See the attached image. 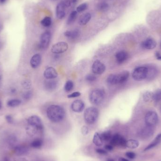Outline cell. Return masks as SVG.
<instances>
[{
	"mask_svg": "<svg viewBox=\"0 0 161 161\" xmlns=\"http://www.w3.org/2000/svg\"><path fill=\"white\" fill-rule=\"evenodd\" d=\"M47 116L51 122L58 123L65 118L66 113L63 108L58 105H51L47 110Z\"/></svg>",
	"mask_w": 161,
	"mask_h": 161,
	"instance_id": "1",
	"label": "cell"
},
{
	"mask_svg": "<svg viewBox=\"0 0 161 161\" xmlns=\"http://www.w3.org/2000/svg\"><path fill=\"white\" fill-rule=\"evenodd\" d=\"M99 116L98 109L94 107L88 108L84 113V118L87 123L92 124L98 120Z\"/></svg>",
	"mask_w": 161,
	"mask_h": 161,
	"instance_id": "2",
	"label": "cell"
},
{
	"mask_svg": "<svg viewBox=\"0 0 161 161\" xmlns=\"http://www.w3.org/2000/svg\"><path fill=\"white\" fill-rule=\"evenodd\" d=\"M105 95V92L102 90L96 89L90 93L89 95V99L92 104L99 105L103 101Z\"/></svg>",
	"mask_w": 161,
	"mask_h": 161,
	"instance_id": "3",
	"label": "cell"
},
{
	"mask_svg": "<svg viewBox=\"0 0 161 161\" xmlns=\"http://www.w3.org/2000/svg\"><path fill=\"white\" fill-rule=\"evenodd\" d=\"M148 73V69L146 66H140L135 69L132 73V76L134 80L137 81L147 79Z\"/></svg>",
	"mask_w": 161,
	"mask_h": 161,
	"instance_id": "4",
	"label": "cell"
},
{
	"mask_svg": "<svg viewBox=\"0 0 161 161\" xmlns=\"http://www.w3.org/2000/svg\"><path fill=\"white\" fill-rule=\"evenodd\" d=\"M145 123L146 125L155 127L158 121V116L155 112L149 111L145 116Z\"/></svg>",
	"mask_w": 161,
	"mask_h": 161,
	"instance_id": "5",
	"label": "cell"
},
{
	"mask_svg": "<svg viewBox=\"0 0 161 161\" xmlns=\"http://www.w3.org/2000/svg\"><path fill=\"white\" fill-rule=\"evenodd\" d=\"M69 48L67 43L65 42H59L52 46L51 51L54 54H60L66 52Z\"/></svg>",
	"mask_w": 161,
	"mask_h": 161,
	"instance_id": "6",
	"label": "cell"
},
{
	"mask_svg": "<svg viewBox=\"0 0 161 161\" xmlns=\"http://www.w3.org/2000/svg\"><path fill=\"white\" fill-rule=\"evenodd\" d=\"M126 141L123 136L119 134H116L110 140L111 144L112 146H121L122 147H126Z\"/></svg>",
	"mask_w": 161,
	"mask_h": 161,
	"instance_id": "7",
	"label": "cell"
},
{
	"mask_svg": "<svg viewBox=\"0 0 161 161\" xmlns=\"http://www.w3.org/2000/svg\"><path fill=\"white\" fill-rule=\"evenodd\" d=\"M27 123L28 125L33 126L37 128L39 130H41L43 128L42 120L38 116H32L30 117L27 120Z\"/></svg>",
	"mask_w": 161,
	"mask_h": 161,
	"instance_id": "8",
	"label": "cell"
},
{
	"mask_svg": "<svg viewBox=\"0 0 161 161\" xmlns=\"http://www.w3.org/2000/svg\"><path fill=\"white\" fill-rule=\"evenodd\" d=\"M154 132L153 127L146 125L141 129L139 132V135L141 138L146 140L151 138L153 135Z\"/></svg>",
	"mask_w": 161,
	"mask_h": 161,
	"instance_id": "9",
	"label": "cell"
},
{
	"mask_svg": "<svg viewBox=\"0 0 161 161\" xmlns=\"http://www.w3.org/2000/svg\"><path fill=\"white\" fill-rule=\"evenodd\" d=\"M51 39V34L50 32L46 31L43 33L41 35V38H40V46L41 48L43 49L47 48L50 44Z\"/></svg>",
	"mask_w": 161,
	"mask_h": 161,
	"instance_id": "10",
	"label": "cell"
},
{
	"mask_svg": "<svg viewBox=\"0 0 161 161\" xmlns=\"http://www.w3.org/2000/svg\"><path fill=\"white\" fill-rule=\"evenodd\" d=\"M106 66L104 64L99 60L94 61L92 66V70L96 75H101L105 72Z\"/></svg>",
	"mask_w": 161,
	"mask_h": 161,
	"instance_id": "11",
	"label": "cell"
},
{
	"mask_svg": "<svg viewBox=\"0 0 161 161\" xmlns=\"http://www.w3.org/2000/svg\"><path fill=\"white\" fill-rule=\"evenodd\" d=\"M66 8L64 1H61L56 7V14L57 18L58 19H63L65 17L66 13L65 9Z\"/></svg>",
	"mask_w": 161,
	"mask_h": 161,
	"instance_id": "12",
	"label": "cell"
},
{
	"mask_svg": "<svg viewBox=\"0 0 161 161\" xmlns=\"http://www.w3.org/2000/svg\"><path fill=\"white\" fill-rule=\"evenodd\" d=\"M129 73L128 71L122 72L115 76V83L117 84H122L125 82L129 77Z\"/></svg>",
	"mask_w": 161,
	"mask_h": 161,
	"instance_id": "13",
	"label": "cell"
},
{
	"mask_svg": "<svg viewBox=\"0 0 161 161\" xmlns=\"http://www.w3.org/2000/svg\"><path fill=\"white\" fill-rule=\"evenodd\" d=\"M84 103L81 100H75L71 105V108L72 110L76 113L82 112L84 109Z\"/></svg>",
	"mask_w": 161,
	"mask_h": 161,
	"instance_id": "14",
	"label": "cell"
},
{
	"mask_svg": "<svg viewBox=\"0 0 161 161\" xmlns=\"http://www.w3.org/2000/svg\"><path fill=\"white\" fill-rule=\"evenodd\" d=\"M141 46L143 48L147 50H152L155 48L156 46V42L152 38H147L141 43Z\"/></svg>",
	"mask_w": 161,
	"mask_h": 161,
	"instance_id": "15",
	"label": "cell"
},
{
	"mask_svg": "<svg viewBox=\"0 0 161 161\" xmlns=\"http://www.w3.org/2000/svg\"><path fill=\"white\" fill-rule=\"evenodd\" d=\"M44 76L47 79H53L58 76V73L53 67L47 68L44 72Z\"/></svg>",
	"mask_w": 161,
	"mask_h": 161,
	"instance_id": "16",
	"label": "cell"
},
{
	"mask_svg": "<svg viewBox=\"0 0 161 161\" xmlns=\"http://www.w3.org/2000/svg\"><path fill=\"white\" fill-rule=\"evenodd\" d=\"M14 152L17 156H23L29 153V149L25 146H18L14 148Z\"/></svg>",
	"mask_w": 161,
	"mask_h": 161,
	"instance_id": "17",
	"label": "cell"
},
{
	"mask_svg": "<svg viewBox=\"0 0 161 161\" xmlns=\"http://www.w3.org/2000/svg\"><path fill=\"white\" fill-rule=\"evenodd\" d=\"M42 61V57L39 54L34 55L31 59V66L33 69H36L39 66Z\"/></svg>",
	"mask_w": 161,
	"mask_h": 161,
	"instance_id": "18",
	"label": "cell"
},
{
	"mask_svg": "<svg viewBox=\"0 0 161 161\" xmlns=\"http://www.w3.org/2000/svg\"><path fill=\"white\" fill-rule=\"evenodd\" d=\"M116 58L118 63H123V62L127 60L128 58V54L125 51H120L116 54Z\"/></svg>",
	"mask_w": 161,
	"mask_h": 161,
	"instance_id": "19",
	"label": "cell"
},
{
	"mask_svg": "<svg viewBox=\"0 0 161 161\" xmlns=\"http://www.w3.org/2000/svg\"><path fill=\"white\" fill-rule=\"evenodd\" d=\"M161 141V133L157 135L156 137L155 138V140L151 142V143L149 144L147 147L145 149L144 151H148L149 150L152 149L153 147H156L157 145L160 143Z\"/></svg>",
	"mask_w": 161,
	"mask_h": 161,
	"instance_id": "20",
	"label": "cell"
},
{
	"mask_svg": "<svg viewBox=\"0 0 161 161\" xmlns=\"http://www.w3.org/2000/svg\"><path fill=\"white\" fill-rule=\"evenodd\" d=\"M91 18V14L89 13H86L82 15L79 19L78 23L81 25H86Z\"/></svg>",
	"mask_w": 161,
	"mask_h": 161,
	"instance_id": "21",
	"label": "cell"
},
{
	"mask_svg": "<svg viewBox=\"0 0 161 161\" xmlns=\"http://www.w3.org/2000/svg\"><path fill=\"white\" fill-rule=\"evenodd\" d=\"M80 31L78 29H75L73 31H67L64 33V35L67 38L73 39L77 38L80 35Z\"/></svg>",
	"mask_w": 161,
	"mask_h": 161,
	"instance_id": "22",
	"label": "cell"
},
{
	"mask_svg": "<svg viewBox=\"0 0 161 161\" xmlns=\"http://www.w3.org/2000/svg\"><path fill=\"white\" fill-rule=\"evenodd\" d=\"M57 82L55 80H48L45 83L46 89L49 91L54 90L57 87Z\"/></svg>",
	"mask_w": 161,
	"mask_h": 161,
	"instance_id": "23",
	"label": "cell"
},
{
	"mask_svg": "<svg viewBox=\"0 0 161 161\" xmlns=\"http://www.w3.org/2000/svg\"><path fill=\"white\" fill-rule=\"evenodd\" d=\"M103 140L102 139L100 134L98 132H96L94 134L93 138V142L96 146L100 147L103 145Z\"/></svg>",
	"mask_w": 161,
	"mask_h": 161,
	"instance_id": "24",
	"label": "cell"
},
{
	"mask_svg": "<svg viewBox=\"0 0 161 161\" xmlns=\"http://www.w3.org/2000/svg\"><path fill=\"white\" fill-rule=\"evenodd\" d=\"M139 142L138 141L135 140H129L126 141V147L131 149H136L139 146Z\"/></svg>",
	"mask_w": 161,
	"mask_h": 161,
	"instance_id": "25",
	"label": "cell"
},
{
	"mask_svg": "<svg viewBox=\"0 0 161 161\" xmlns=\"http://www.w3.org/2000/svg\"><path fill=\"white\" fill-rule=\"evenodd\" d=\"M153 93L151 91L145 92L143 94V99L146 102H150L153 101Z\"/></svg>",
	"mask_w": 161,
	"mask_h": 161,
	"instance_id": "26",
	"label": "cell"
},
{
	"mask_svg": "<svg viewBox=\"0 0 161 161\" xmlns=\"http://www.w3.org/2000/svg\"><path fill=\"white\" fill-rule=\"evenodd\" d=\"M148 69V73L147 79L148 80H151L156 76L157 75V70L155 67H147Z\"/></svg>",
	"mask_w": 161,
	"mask_h": 161,
	"instance_id": "27",
	"label": "cell"
},
{
	"mask_svg": "<svg viewBox=\"0 0 161 161\" xmlns=\"http://www.w3.org/2000/svg\"><path fill=\"white\" fill-rule=\"evenodd\" d=\"M38 131H39V129L37 128L30 125H28V126L26 128L27 134L30 136H34L35 135Z\"/></svg>",
	"mask_w": 161,
	"mask_h": 161,
	"instance_id": "28",
	"label": "cell"
},
{
	"mask_svg": "<svg viewBox=\"0 0 161 161\" xmlns=\"http://www.w3.org/2000/svg\"><path fill=\"white\" fill-rule=\"evenodd\" d=\"M43 145V141L40 139L34 140L31 143V147L34 149H38L41 148Z\"/></svg>",
	"mask_w": 161,
	"mask_h": 161,
	"instance_id": "29",
	"label": "cell"
},
{
	"mask_svg": "<svg viewBox=\"0 0 161 161\" xmlns=\"http://www.w3.org/2000/svg\"><path fill=\"white\" fill-rule=\"evenodd\" d=\"M77 16V12L76 10L73 11L69 16L67 19V24L70 25L76 19V17Z\"/></svg>",
	"mask_w": 161,
	"mask_h": 161,
	"instance_id": "30",
	"label": "cell"
},
{
	"mask_svg": "<svg viewBox=\"0 0 161 161\" xmlns=\"http://www.w3.org/2000/svg\"><path fill=\"white\" fill-rule=\"evenodd\" d=\"M153 101L156 103L161 102V90L158 89L153 93Z\"/></svg>",
	"mask_w": 161,
	"mask_h": 161,
	"instance_id": "31",
	"label": "cell"
},
{
	"mask_svg": "<svg viewBox=\"0 0 161 161\" xmlns=\"http://www.w3.org/2000/svg\"><path fill=\"white\" fill-rule=\"evenodd\" d=\"M100 136L103 141H105L110 140L112 138L111 133L110 131H109L104 132L100 135Z\"/></svg>",
	"mask_w": 161,
	"mask_h": 161,
	"instance_id": "32",
	"label": "cell"
},
{
	"mask_svg": "<svg viewBox=\"0 0 161 161\" xmlns=\"http://www.w3.org/2000/svg\"><path fill=\"white\" fill-rule=\"evenodd\" d=\"M109 8V5L108 3L105 1L99 3L97 5V8L100 12H105L108 10Z\"/></svg>",
	"mask_w": 161,
	"mask_h": 161,
	"instance_id": "33",
	"label": "cell"
},
{
	"mask_svg": "<svg viewBox=\"0 0 161 161\" xmlns=\"http://www.w3.org/2000/svg\"><path fill=\"white\" fill-rule=\"evenodd\" d=\"M52 23L51 18L49 17H46L41 21V24L43 27H48L51 26Z\"/></svg>",
	"mask_w": 161,
	"mask_h": 161,
	"instance_id": "34",
	"label": "cell"
},
{
	"mask_svg": "<svg viewBox=\"0 0 161 161\" xmlns=\"http://www.w3.org/2000/svg\"><path fill=\"white\" fill-rule=\"evenodd\" d=\"M21 101L19 99H13L9 100L7 102V105L9 107L14 108V107H18L21 104Z\"/></svg>",
	"mask_w": 161,
	"mask_h": 161,
	"instance_id": "35",
	"label": "cell"
},
{
	"mask_svg": "<svg viewBox=\"0 0 161 161\" xmlns=\"http://www.w3.org/2000/svg\"><path fill=\"white\" fill-rule=\"evenodd\" d=\"M73 88H74V83L72 81H68L65 84L64 88H65V91H66L67 92L72 90Z\"/></svg>",
	"mask_w": 161,
	"mask_h": 161,
	"instance_id": "36",
	"label": "cell"
},
{
	"mask_svg": "<svg viewBox=\"0 0 161 161\" xmlns=\"http://www.w3.org/2000/svg\"><path fill=\"white\" fill-rule=\"evenodd\" d=\"M88 8V4L86 3H83L82 4L79 5L76 8V11L77 12L81 13L86 10Z\"/></svg>",
	"mask_w": 161,
	"mask_h": 161,
	"instance_id": "37",
	"label": "cell"
},
{
	"mask_svg": "<svg viewBox=\"0 0 161 161\" xmlns=\"http://www.w3.org/2000/svg\"><path fill=\"white\" fill-rule=\"evenodd\" d=\"M22 86L25 89L29 90L31 87L32 84H31L30 81H29L28 80H25L22 82Z\"/></svg>",
	"mask_w": 161,
	"mask_h": 161,
	"instance_id": "38",
	"label": "cell"
},
{
	"mask_svg": "<svg viewBox=\"0 0 161 161\" xmlns=\"http://www.w3.org/2000/svg\"><path fill=\"white\" fill-rule=\"evenodd\" d=\"M96 76L94 75H91V74L88 75L86 76V80L89 82L94 81L96 80Z\"/></svg>",
	"mask_w": 161,
	"mask_h": 161,
	"instance_id": "39",
	"label": "cell"
},
{
	"mask_svg": "<svg viewBox=\"0 0 161 161\" xmlns=\"http://www.w3.org/2000/svg\"><path fill=\"white\" fill-rule=\"evenodd\" d=\"M32 95H33V94H32V92L31 91H27V92H25L23 94V98H24L25 99H30L32 97Z\"/></svg>",
	"mask_w": 161,
	"mask_h": 161,
	"instance_id": "40",
	"label": "cell"
},
{
	"mask_svg": "<svg viewBox=\"0 0 161 161\" xmlns=\"http://www.w3.org/2000/svg\"><path fill=\"white\" fill-rule=\"evenodd\" d=\"M81 132L83 135H87L89 133V128L86 126H83L81 128Z\"/></svg>",
	"mask_w": 161,
	"mask_h": 161,
	"instance_id": "41",
	"label": "cell"
},
{
	"mask_svg": "<svg viewBox=\"0 0 161 161\" xmlns=\"http://www.w3.org/2000/svg\"><path fill=\"white\" fill-rule=\"evenodd\" d=\"M126 156L131 159H133L136 157V154L133 152H127L125 153Z\"/></svg>",
	"mask_w": 161,
	"mask_h": 161,
	"instance_id": "42",
	"label": "cell"
},
{
	"mask_svg": "<svg viewBox=\"0 0 161 161\" xmlns=\"http://www.w3.org/2000/svg\"><path fill=\"white\" fill-rule=\"evenodd\" d=\"M81 93L79 92L78 91H76V92L72 93V94L68 95L67 97L69 98H76V97H78L80 96H81Z\"/></svg>",
	"mask_w": 161,
	"mask_h": 161,
	"instance_id": "43",
	"label": "cell"
},
{
	"mask_svg": "<svg viewBox=\"0 0 161 161\" xmlns=\"http://www.w3.org/2000/svg\"><path fill=\"white\" fill-rule=\"evenodd\" d=\"M5 119H6L7 122H8V123H10V124H12L14 122L13 118L12 116L10 115H7V116H6Z\"/></svg>",
	"mask_w": 161,
	"mask_h": 161,
	"instance_id": "44",
	"label": "cell"
},
{
	"mask_svg": "<svg viewBox=\"0 0 161 161\" xmlns=\"http://www.w3.org/2000/svg\"><path fill=\"white\" fill-rule=\"evenodd\" d=\"M96 152L97 153H99V154H100V155H107V153H108V152H107V151H106V150L101 149H96Z\"/></svg>",
	"mask_w": 161,
	"mask_h": 161,
	"instance_id": "45",
	"label": "cell"
},
{
	"mask_svg": "<svg viewBox=\"0 0 161 161\" xmlns=\"http://www.w3.org/2000/svg\"><path fill=\"white\" fill-rule=\"evenodd\" d=\"M105 148L106 150L108 151H112L113 149V147L112 145H107L105 146Z\"/></svg>",
	"mask_w": 161,
	"mask_h": 161,
	"instance_id": "46",
	"label": "cell"
},
{
	"mask_svg": "<svg viewBox=\"0 0 161 161\" xmlns=\"http://www.w3.org/2000/svg\"><path fill=\"white\" fill-rule=\"evenodd\" d=\"M64 3H65L66 8H68L70 6V5H71V2H70V1H69V0H67V1H64Z\"/></svg>",
	"mask_w": 161,
	"mask_h": 161,
	"instance_id": "47",
	"label": "cell"
},
{
	"mask_svg": "<svg viewBox=\"0 0 161 161\" xmlns=\"http://www.w3.org/2000/svg\"><path fill=\"white\" fill-rule=\"evenodd\" d=\"M15 161H28L27 160V159L25 158H18Z\"/></svg>",
	"mask_w": 161,
	"mask_h": 161,
	"instance_id": "48",
	"label": "cell"
},
{
	"mask_svg": "<svg viewBox=\"0 0 161 161\" xmlns=\"http://www.w3.org/2000/svg\"><path fill=\"white\" fill-rule=\"evenodd\" d=\"M156 57L157 60H161V54L159 53V52H157L156 53Z\"/></svg>",
	"mask_w": 161,
	"mask_h": 161,
	"instance_id": "49",
	"label": "cell"
},
{
	"mask_svg": "<svg viewBox=\"0 0 161 161\" xmlns=\"http://www.w3.org/2000/svg\"><path fill=\"white\" fill-rule=\"evenodd\" d=\"M118 161H129V160H128L127 159L124 158L123 157H120Z\"/></svg>",
	"mask_w": 161,
	"mask_h": 161,
	"instance_id": "50",
	"label": "cell"
},
{
	"mask_svg": "<svg viewBox=\"0 0 161 161\" xmlns=\"http://www.w3.org/2000/svg\"><path fill=\"white\" fill-rule=\"evenodd\" d=\"M6 0H0V4H3L6 2Z\"/></svg>",
	"mask_w": 161,
	"mask_h": 161,
	"instance_id": "51",
	"label": "cell"
},
{
	"mask_svg": "<svg viewBox=\"0 0 161 161\" xmlns=\"http://www.w3.org/2000/svg\"><path fill=\"white\" fill-rule=\"evenodd\" d=\"M107 161H115V160L112 158H108V160H107Z\"/></svg>",
	"mask_w": 161,
	"mask_h": 161,
	"instance_id": "52",
	"label": "cell"
},
{
	"mask_svg": "<svg viewBox=\"0 0 161 161\" xmlns=\"http://www.w3.org/2000/svg\"><path fill=\"white\" fill-rule=\"evenodd\" d=\"M16 92V89H12V92L15 93Z\"/></svg>",
	"mask_w": 161,
	"mask_h": 161,
	"instance_id": "53",
	"label": "cell"
},
{
	"mask_svg": "<svg viewBox=\"0 0 161 161\" xmlns=\"http://www.w3.org/2000/svg\"><path fill=\"white\" fill-rule=\"evenodd\" d=\"M1 107H2V105H1V102L0 101V109H1Z\"/></svg>",
	"mask_w": 161,
	"mask_h": 161,
	"instance_id": "54",
	"label": "cell"
},
{
	"mask_svg": "<svg viewBox=\"0 0 161 161\" xmlns=\"http://www.w3.org/2000/svg\"><path fill=\"white\" fill-rule=\"evenodd\" d=\"M160 112H161V108H160Z\"/></svg>",
	"mask_w": 161,
	"mask_h": 161,
	"instance_id": "55",
	"label": "cell"
},
{
	"mask_svg": "<svg viewBox=\"0 0 161 161\" xmlns=\"http://www.w3.org/2000/svg\"><path fill=\"white\" fill-rule=\"evenodd\" d=\"M54 1H57V0H54Z\"/></svg>",
	"mask_w": 161,
	"mask_h": 161,
	"instance_id": "56",
	"label": "cell"
},
{
	"mask_svg": "<svg viewBox=\"0 0 161 161\" xmlns=\"http://www.w3.org/2000/svg\"></svg>",
	"mask_w": 161,
	"mask_h": 161,
	"instance_id": "57",
	"label": "cell"
},
{
	"mask_svg": "<svg viewBox=\"0 0 161 161\" xmlns=\"http://www.w3.org/2000/svg\"></svg>",
	"mask_w": 161,
	"mask_h": 161,
	"instance_id": "58",
	"label": "cell"
}]
</instances>
